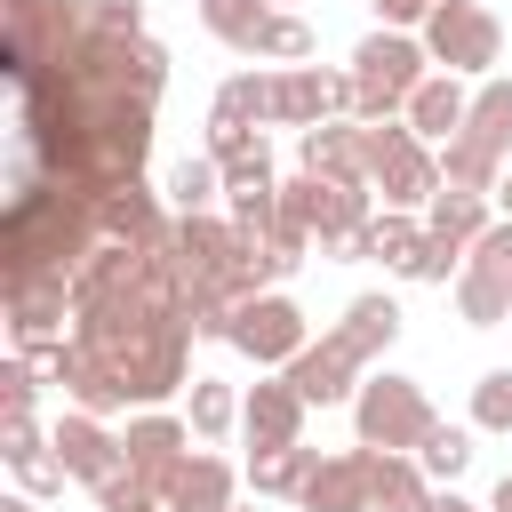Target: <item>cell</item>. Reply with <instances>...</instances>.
<instances>
[{
	"label": "cell",
	"mask_w": 512,
	"mask_h": 512,
	"mask_svg": "<svg viewBox=\"0 0 512 512\" xmlns=\"http://www.w3.org/2000/svg\"><path fill=\"white\" fill-rule=\"evenodd\" d=\"M456 312L472 320V328H496V320H512V280H488V272H456Z\"/></svg>",
	"instance_id": "484cf974"
},
{
	"label": "cell",
	"mask_w": 512,
	"mask_h": 512,
	"mask_svg": "<svg viewBox=\"0 0 512 512\" xmlns=\"http://www.w3.org/2000/svg\"><path fill=\"white\" fill-rule=\"evenodd\" d=\"M120 448H128V472H144L152 480V496H160V480L184 464V424L176 416H128V432H120Z\"/></svg>",
	"instance_id": "2e32d148"
},
{
	"label": "cell",
	"mask_w": 512,
	"mask_h": 512,
	"mask_svg": "<svg viewBox=\"0 0 512 512\" xmlns=\"http://www.w3.org/2000/svg\"><path fill=\"white\" fill-rule=\"evenodd\" d=\"M200 24H208L224 48H240V56H248V48H256V32L272 24V0H200Z\"/></svg>",
	"instance_id": "cb8c5ba5"
},
{
	"label": "cell",
	"mask_w": 512,
	"mask_h": 512,
	"mask_svg": "<svg viewBox=\"0 0 512 512\" xmlns=\"http://www.w3.org/2000/svg\"><path fill=\"white\" fill-rule=\"evenodd\" d=\"M160 496H152V480L144 472H112L104 488H96V512H152Z\"/></svg>",
	"instance_id": "e575fe53"
},
{
	"label": "cell",
	"mask_w": 512,
	"mask_h": 512,
	"mask_svg": "<svg viewBox=\"0 0 512 512\" xmlns=\"http://www.w3.org/2000/svg\"><path fill=\"white\" fill-rule=\"evenodd\" d=\"M0 456H8V472L24 480V496H56L72 472H64V456H56V440H40V424L32 416H16L8 432H0Z\"/></svg>",
	"instance_id": "e0dca14e"
},
{
	"label": "cell",
	"mask_w": 512,
	"mask_h": 512,
	"mask_svg": "<svg viewBox=\"0 0 512 512\" xmlns=\"http://www.w3.org/2000/svg\"><path fill=\"white\" fill-rule=\"evenodd\" d=\"M392 336H400V304H392V296H352V304H344V320H336L320 344H304L280 376L304 392V408L352 400V392L368 384V360H376V352H392Z\"/></svg>",
	"instance_id": "6da1fadb"
},
{
	"label": "cell",
	"mask_w": 512,
	"mask_h": 512,
	"mask_svg": "<svg viewBox=\"0 0 512 512\" xmlns=\"http://www.w3.org/2000/svg\"><path fill=\"white\" fill-rule=\"evenodd\" d=\"M0 512H40V496H0Z\"/></svg>",
	"instance_id": "74e56055"
},
{
	"label": "cell",
	"mask_w": 512,
	"mask_h": 512,
	"mask_svg": "<svg viewBox=\"0 0 512 512\" xmlns=\"http://www.w3.org/2000/svg\"><path fill=\"white\" fill-rule=\"evenodd\" d=\"M488 224H496V216H488V192H456V184H440V200L424 208V232H440V240H456V248H472Z\"/></svg>",
	"instance_id": "ffe728a7"
},
{
	"label": "cell",
	"mask_w": 512,
	"mask_h": 512,
	"mask_svg": "<svg viewBox=\"0 0 512 512\" xmlns=\"http://www.w3.org/2000/svg\"><path fill=\"white\" fill-rule=\"evenodd\" d=\"M416 464H424V480L456 488V472L472 464V432H456V424H432V432H424V448H416Z\"/></svg>",
	"instance_id": "f1b7e54d"
},
{
	"label": "cell",
	"mask_w": 512,
	"mask_h": 512,
	"mask_svg": "<svg viewBox=\"0 0 512 512\" xmlns=\"http://www.w3.org/2000/svg\"><path fill=\"white\" fill-rule=\"evenodd\" d=\"M416 248H424V224H416L408 208H384V216H368V232H360V256H376V264H392V272H408Z\"/></svg>",
	"instance_id": "7402d4cb"
},
{
	"label": "cell",
	"mask_w": 512,
	"mask_h": 512,
	"mask_svg": "<svg viewBox=\"0 0 512 512\" xmlns=\"http://www.w3.org/2000/svg\"><path fill=\"white\" fill-rule=\"evenodd\" d=\"M296 160H304V176H328V184H368V128H360V120L304 128Z\"/></svg>",
	"instance_id": "5bb4252c"
},
{
	"label": "cell",
	"mask_w": 512,
	"mask_h": 512,
	"mask_svg": "<svg viewBox=\"0 0 512 512\" xmlns=\"http://www.w3.org/2000/svg\"><path fill=\"white\" fill-rule=\"evenodd\" d=\"M240 432H248L256 456H264V448H296V440H304V392H296L288 376L256 384V392L240 400Z\"/></svg>",
	"instance_id": "4fadbf2b"
},
{
	"label": "cell",
	"mask_w": 512,
	"mask_h": 512,
	"mask_svg": "<svg viewBox=\"0 0 512 512\" xmlns=\"http://www.w3.org/2000/svg\"><path fill=\"white\" fill-rule=\"evenodd\" d=\"M488 512H512V472L496 480V504H488Z\"/></svg>",
	"instance_id": "f35d334b"
},
{
	"label": "cell",
	"mask_w": 512,
	"mask_h": 512,
	"mask_svg": "<svg viewBox=\"0 0 512 512\" xmlns=\"http://www.w3.org/2000/svg\"><path fill=\"white\" fill-rule=\"evenodd\" d=\"M432 80V56H424V40L416 32H368L360 48H352V88H360V104H352V120H368V128H384V120H408V96Z\"/></svg>",
	"instance_id": "7a4b0ae2"
},
{
	"label": "cell",
	"mask_w": 512,
	"mask_h": 512,
	"mask_svg": "<svg viewBox=\"0 0 512 512\" xmlns=\"http://www.w3.org/2000/svg\"><path fill=\"white\" fill-rule=\"evenodd\" d=\"M472 424L480 432H512V368H488L472 384Z\"/></svg>",
	"instance_id": "f546056e"
},
{
	"label": "cell",
	"mask_w": 512,
	"mask_h": 512,
	"mask_svg": "<svg viewBox=\"0 0 512 512\" xmlns=\"http://www.w3.org/2000/svg\"><path fill=\"white\" fill-rule=\"evenodd\" d=\"M320 472V448H264V456H248V488L256 496H304V480Z\"/></svg>",
	"instance_id": "44dd1931"
},
{
	"label": "cell",
	"mask_w": 512,
	"mask_h": 512,
	"mask_svg": "<svg viewBox=\"0 0 512 512\" xmlns=\"http://www.w3.org/2000/svg\"><path fill=\"white\" fill-rule=\"evenodd\" d=\"M352 104H360L352 72H328V64L272 72V128H328V120H352Z\"/></svg>",
	"instance_id": "9c48e42d"
},
{
	"label": "cell",
	"mask_w": 512,
	"mask_h": 512,
	"mask_svg": "<svg viewBox=\"0 0 512 512\" xmlns=\"http://www.w3.org/2000/svg\"><path fill=\"white\" fill-rule=\"evenodd\" d=\"M280 216L304 224V232L320 240V256H360V232H368V184L296 176V184H280Z\"/></svg>",
	"instance_id": "8992f818"
},
{
	"label": "cell",
	"mask_w": 512,
	"mask_h": 512,
	"mask_svg": "<svg viewBox=\"0 0 512 512\" xmlns=\"http://www.w3.org/2000/svg\"><path fill=\"white\" fill-rule=\"evenodd\" d=\"M232 424H240V392L216 384V376H192V432L200 440H224Z\"/></svg>",
	"instance_id": "83f0119b"
},
{
	"label": "cell",
	"mask_w": 512,
	"mask_h": 512,
	"mask_svg": "<svg viewBox=\"0 0 512 512\" xmlns=\"http://www.w3.org/2000/svg\"><path fill=\"white\" fill-rule=\"evenodd\" d=\"M160 504H168V512H232V464L208 456V448H192V456L160 480Z\"/></svg>",
	"instance_id": "9a60e30c"
},
{
	"label": "cell",
	"mask_w": 512,
	"mask_h": 512,
	"mask_svg": "<svg viewBox=\"0 0 512 512\" xmlns=\"http://www.w3.org/2000/svg\"><path fill=\"white\" fill-rule=\"evenodd\" d=\"M48 440H56L64 472H72V480H88V488H104L112 472H128V448H120V432H104V416H80V408H72Z\"/></svg>",
	"instance_id": "8fae6325"
},
{
	"label": "cell",
	"mask_w": 512,
	"mask_h": 512,
	"mask_svg": "<svg viewBox=\"0 0 512 512\" xmlns=\"http://www.w3.org/2000/svg\"><path fill=\"white\" fill-rule=\"evenodd\" d=\"M168 200H176L184 216H208V208L224 200V168H216L208 152H184V160L168 168Z\"/></svg>",
	"instance_id": "603a6c76"
},
{
	"label": "cell",
	"mask_w": 512,
	"mask_h": 512,
	"mask_svg": "<svg viewBox=\"0 0 512 512\" xmlns=\"http://www.w3.org/2000/svg\"><path fill=\"white\" fill-rule=\"evenodd\" d=\"M496 208H504V216H512V176H504V184H496Z\"/></svg>",
	"instance_id": "ab89813d"
},
{
	"label": "cell",
	"mask_w": 512,
	"mask_h": 512,
	"mask_svg": "<svg viewBox=\"0 0 512 512\" xmlns=\"http://www.w3.org/2000/svg\"><path fill=\"white\" fill-rule=\"evenodd\" d=\"M352 424H360V448H384V456H416L424 448V432L440 424L432 416V400H424V384L416 376H368L360 392H352Z\"/></svg>",
	"instance_id": "277c9868"
},
{
	"label": "cell",
	"mask_w": 512,
	"mask_h": 512,
	"mask_svg": "<svg viewBox=\"0 0 512 512\" xmlns=\"http://www.w3.org/2000/svg\"><path fill=\"white\" fill-rule=\"evenodd\" d=\"M376 496V448H344V456H320V472L304 480V512H368Z\"/></svg>",
	"instance_id": "7c38bea8"
},
{
	"label": "cell",
	"mask_w": 512,
	"mask_h": 512,
	"mask_svg": "<svg viewBox=\"0 0 512 512\" xmlns=\"http://www.w3.org/2000/svg\"><path fill=\"white\" fill-rule=\"evenodd\" d=\"M432 512H480V504H464V496L448 488V496H432Z\"/></svg>",
	"instance_id": "8d00e7d4"
},
{
	"label": "cell",
	"mask_w": 512,
	"mask_h": 512,
	"mask_svg": "<svg viewBox=\"0 0 512 512\" xmlns=\"http://www.w3.org/2000/svg\"><path fill=\"white\" fill-rule=\"evenodd\" d=\"M232 512H248V504H232Z\"/></svg>",
	"instance_id": "60d3db41"
},
{
	"label": "cell",
	"mask_w": 512,
	"mask_h": 512,
	"mask_svg": "<svg viewBox=\"0 0 512 512\" xmlns=\"http://www.w3.org/2000/svg\"><path fill=\"white\" fill-rule=\"evenodd\" d=\"M40 384H48V376H40L24 352L0 368V408H8V424H16V416H32V392H40Z\"/></svg>",
	"instance_id": "836d02e7"
},
{
	"label": "cell",
	"mask_w": 512,
	"mask_h": 512,
	"mask_svg": "<svg viewBox=\"0 0 512 512\" xmlns=\"http://www.w3.org/2000/svg\"><path fill=\"white\" fill-rule=\"evenodd\" d=\"M464 256H472V248H456V240L424 232V248H416V264H408L400 280H424V288H432V280H456V272H464Z\"/></svg>",
	"instance_id": "4dcf8cb0"
},
{
	"label": "cell",
	"mask_w": 512,
	"mask_h": 512,
	"mask_svg": "<svg viewBox=\"0 0 512 512\" xmlns=\"http://www.w3.org/2000/svg\"><path fill=\"white\" fill-rule=\"evenodd\" d=\"M416 40H424V56L440 64V72H488L496 80V56H504V24L480 8V0H440L424 24H416Z\"/></svg>",
	"instance_id": "52a82bcc"
},
{
	"label": "cell",
	"mask_w": 512,
	"mask_h": 512,
	"mask_svg": "<svg viewBox=\"0 0 512 512\" xmlns=\"http://www.w3.org/2000/svg\"><path fill=\"white\" fill-rule=\"evenodd\" d=\"M368 192H384V208H432L440 200V160H432V144L408 120L368 128Z\"/></svg>",
	"instance_id": "5b68a950"
},
{
	"label": "cell",
	"mask_w": 512,
	"mask_h": 512,
	"mask_svg": "<svg viewBox=\"0 0 512 512\" xmlns=\"http://www.w3.org/2000/svg\"><path fill=\"white\" fill-rule=\"evenodd\" d=\"M64 320H72V280H24V288H8V344L16 352L64 344Z\"/></svg>",
	"instance_id": "30bf717a"
},
{
	"label": "cell",
	"mask_w": 512,
	"mask_h": 512,
	"mask_svg": "<svg viewBox=\"0 0 512 512\" xmlns=\"http://www.w3.org/2000/svg\"><path fill=\"white\" fill-rule=\"evenodd\" d=\"M248 56H256V64H288V72H296V64H312V24H304V16H288V8H272V24L256 32V48H248Z\"/></svg>",
	"instance_id": "d4e9b609"
},
{
	"label": "cell",
	"mask_w": 512,
	"mask_h": 512,
	"mask_svg": "<svg viewBox=\"0 0 512 512\" xmlns=\"http://www.w3.org/2000/svg\"><path fill=\"white\" fill-rule=\"evenodd\" d=\"M432 480H424V464L416 456H384L376 448V496H368V512H432Z\"/></svg>",
	"instance_id": "d6986e66"
},
{
	"label": "cell",
	"mask_w": 512,
	"mask_h": 512,
	"mask_svg": "<svg viewBox=\"0 0 512 512\" xmlns=\"http://www.w3.org/2000/svg\"><path fill=\"white\" fill-rule=\"evenodd\" d=\"M88 32H104V40H144V0H88Z\"/></svg>",
	"instance_id": "1f68e13d"
},
{
	"label": "cell",
	"mask_w": 512,
	"mask_h": 512,
	"mask_svg": "<svg viewBox=\"0 0 512 512\" xmlns=\"http://www.w3.org/2000/svg\"><path fill=\"white\" fill-rule=\"evenodd\" d=\"M504 152H512V80L496 72V80H480L472 120H464L456 144L440 152V184H456V192H488V200H496V184H504Z\"/></svg>",
	"instance_id": "3957f363"
},
{
	"label": "cell",
	"mask_w": 512,
	"mask_h": 512,
	"mask_svg": "<svg viewBox=\"0 0 512 512\" xmlns=\"http://www.w3.org/2000/svg\"><path fill=\"white\" fill-rule=\"evenodd\" d=\"M472 272H488V280H512V216H496L480 240H472V256H464Z\"/></svg>",
	"instance_id": "d6a6232c"
},
{
	"label": "cell",
	"mask_w": 512,
	"mask_h": 512,
	"mask_svg": "<svg viewBox=\"0 0 512 512\" xmlns=\"http://www.w3.org/2000/svg\"><path fill=\"white\" fill-rule=\"evenodd\" d=\"M216 120H240V128L272 120V72H232L216 88Z\"/></svg>",
	"instance_id": "4316f807"
},
{
	"label": "cell",
	"mask_w": 512,
	"mask_h": 512,
	"mask_svg": "<svg viewBox=\"0 0 512 512\" xmlns=\"http://www.w3.org/2000/svg\"><path fill=\"white\" fill-rule=\"evenodd\" d=\"M440 0H376V16H384V32H408V24H424Z\"/></svg>",
	"instance_id": "d590c367"
},
{
	"label": "cell",
	"mask_w": 512,
	"mask_h": 512,
	"mask_svg": "<svg viewBox=\"0 0 512 512\" xmlns=\"http://www.w3.org/2000/svg\"><path fill=\"white\" fill-rule=\"evenodd\" d=\"M232 352H248L256 368H288L304 344H312V320H304V304L296 296H280V288H264V296H248L240 304V320H232V336H224Z\"/></svg>",
	"instance_id": "ba28073f"
},
{
	"label": "cell",
	"mask_w": 512,
	"mask_h": 512,
	"mask_svg": "<svg viewBox=\"0 0 512 512\" xmlns=\"http://www.w3.org/2000/svg\"><path fill=\"white\" fill-rule=\"evenodd\" d=\"M472 120V96H464V80L456 72H432L416 96H408V128L424 136V144H456V128Z\"/></svg>",
	"instance_id": "ac0fdd59"
}]
</instances>
